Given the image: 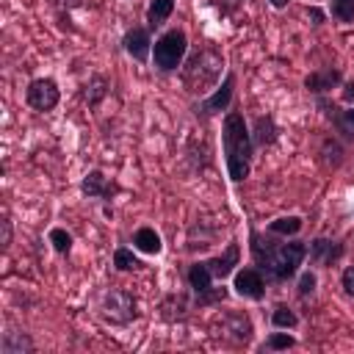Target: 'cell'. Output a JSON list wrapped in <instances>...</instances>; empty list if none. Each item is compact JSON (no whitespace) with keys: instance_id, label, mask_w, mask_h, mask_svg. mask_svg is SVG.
Returning <instances> with one entry per match:
<instances>
[{"instance_id":"17","label":"cell","mask_w":354,"mask_h":354,"mask_svg":"<svg viewBox=\"0 0 354 354\" xmlns=\"http://www.w3.org/2000/svg\"><path fill=\"white\" fill-rule=\"evenodd\" d=\"M108 88H111V80H108L105 75H91V77L86 80V86H83V102H86L88 108H97V105L108 97Z\"/></svg>"},{"instance_id":"3","label":"cell","mask_w":354,"mask_h":354,"mask_svg":"<svg viewBox=\"0 0 354 354\" xmlns=\"http://www.w3.org/2000/svg\"><path fill=\"white\" fill-rule=\"evenodd\" d=\"M221 72H224V58H221V53L213 50V47H202V50H196V53L185 61V66L180 69V80H183V86H185L191 94H199V97H202V94H207L210 88L218 86Z\"/></svg>"},{"instance_id":"23","label":"cell","mask_w":354,"mask_h":354,"mask_svg":"<svg viewBox=\"0 0 354 354\" xmlns=\"http://www.w3.org/2000/svg\"><path fill=\"white\" fill-rule=\"evenodd\" d=\"M321 155H324L326 166L337 169V166L343 163V147H340V141H337L335 136H332V138H324V144H321Z\"/></svg>"},{"instance_id":"14","label":"cell","mask_w":354,"mask_h":354,"mask_svg":"<svg viewBox=\"0 0 354 354\" xmlns=\"http://www.w3.org/2000/svg\"><path fill=\"white\" fill-rule=\"evenodd\" d=\"M238 260H241V249H238V243L232 241V243H227V249H224L221 254H216V257H210V260H205V263H207L213 279H227V277L235 271Z\"/></svg>"},{"instance_id":"5","label":"cell","mask_w":354,"mask_h":354,"mask_svg":"<svg viewBox=\"0 0 354 354\" xmlns=\"http://www.w3.org/2000/svg\"><path fill=\"white\" fill-rule=\"evenodd\" d=\"M185 50H188V39H185V30L180 28H171L166 33H160L152 44V61L160 72H174L183 58H185Z\"/></svg>"},{"instance_id":"10","label":"cell","mask_w":354,"mask_h":354,"mask_svg":"<svg viewBox=\"0 0 354 354\" xmlns=\"http://www.w3.org/2000/svg\"><path fill=\"white\" fill-rule=\"evenodd\" d=\"M307 254H310V263H313V266L332 268V266L346 254V246H343L340 241H332V238H315V241H310Z\"/></svg>"},{"instance_id":"8","label":"cell","mask_w":354,"mask_h":354,"mask_svg":"<svg viewBox=\"0 0 354 354\" xmlns=\"http://www.w3.org/2000/svg\"><path fill=\"white\" fill-rule=\"evenodd\" d=\"M232 288L241 299H249V301H260L266 296V277L257 266H249V268H238L235 277H232Z\"/></svg>"},{"instance_id":"26","label":"cell","mask_w":354,"mask_h":354,"mask_svg":"<svg viewBox=\"0 0 354 354\" xmlns=\"http://www.w3.org/2000/svg\"><path fill=\"white\" fill-rule=\"evenodd\" d=\"M290 346H296V337L288 335V332H271V335L266 337V343H263L266 351H285V348H290Z\"/></svg>"},{"instance_id":"29","label":"cell","mask_w":354,"mask_h":354,"mask_svg":"<svg viewBox=\"0 0 354 354\" xmlns=\"http://www.w3.org/2000/svg\"><path fill=\"white\" fill-rule=\"evenodd\" d=\"M340 288H343V293H346L348 299H354V266L343 268V274H340Z\"/></svg>"},{"instance_id":"25","label":"cell","mask_w":354,"mask_h":354,"mask_svg":"<svg viewBox=\"0 0 354 354\" xmlns=\"http://www.w3.org/2000/svg\"><path fill=\"white\" fill-rule=\"evenodd\" d=\"M47 238H50V243H53V249H55L58 254H69V252H72V235H69L64 227H53Z\"/></svg>"},{"instance_id":"6","label":"cell","mask_w":354,"mask_h":354,"mask_svg":"<svg viewBox=\"0 0 354 354\" xmlns=\"http://www.w3.org/2000/svg\"><path fill=\"white\" fill-rule=\"evenodd\" d=\"M185 279H188V285H191V290H194V304H196V307L218 304V301H224V296H227L224 288H213L216 279H213V274H210V268H207L205 260L191 263L188 271H185Z\"/></svg>"},{"instance_id":"15","label":"cell","mask_w":354,"mask_h":354,"mask_svg":"<svg viewBox=\"0 0 354 354\" xmlns=\"http://www.w3.org/2000/svg\"><path fill=\"white\" fill-rule=\"evenodd\" d=\"M252 147L254 149H263V147H271L277 138H279V127H277V122H274V116L271 113H266V116H257L254 122H252Z\"/></svg>"},{"instance_id":"27","label":"cell","mask_w":354,"mask_h":354,"mask_svg":"<svg viewBox=\"0 0 354 354\" xmlns=\"http://www.w3.org/2000/svg\"><path fill=\"white\" fill-rule=\"evenodd\" d=\"M329 14L337 22H354V0H332Z\"/></svg>"},{"instance_id":"31","label":"cell","mask_w":354,"mask_h":354,"mask_svg":"<svg viewBox=\"0 0 354 354\" xmlns=\"http://www.w3.org/2000/svg\"><path fill=\"white\" fill-rule=\"evenodd\" d=\"M53 3H55L61 11H72V8H80L86 0H53Z\"/></svg>"},{"instance_id":"4","label":"cell","mask_w":354,"mask_h":354,"mask_svg":"<svg viewBox=\"0 0 354 354\" xmlns=\"http://www.w3.org/2000/svg\"><path fill=\"white\" fill-rule=\"evenodd\" d=\"M97 313L102 321L116 324V326H127L130 321L138 318V301L130 290L124 288H105L100 301H97Z\"/></svg>"},{"instance_id":"32","label":"cell","mask_w":354,"mask_h":354,"mask_svg":"<svg viewBox=\"0 0 354 354\" xmlns=\"http://www.w3.org/2000/svg\"><path fill=\"white\" fill-rule=\"evenodd\" d=\"M307 17L313 19V25H321V22H324V11H321V8H315V6H313V8H307Z\"/></svg>"},{"instance_id":"9","label":"cell","mask_w":354,"mask_h":354,"mask_svg":"<svg viewBox=\"0 0 354 354\" xmlns=\"http://www.w3.org/2000/svg\"><path fill=\"white\" fill-rule=\"evenodd\" d=\"M213 329H218L221 337L232 340V343H249L252 340V321L243 313H224L221 318H216Z\"/></svg>"},{"instance_id":"28","label":"cell","mask_w":354,"mask_h":354,"mask_svg":"<svg viewBox=\"0 0 354 354\" xmlns=\"http://www.w3.org/2000/svg\"><path fill=\"white\" fill-rule=\"evenodd\" d=\"M315 285H318V277H315V271L313 268H307V271H301L299 274V296L301 299H307V296H313L315 293Z\"/></svg>"},{"instance_id":"1","label":"cell","mask_w":354,"mask_h":354,"mask_svg":"<svg viewBox=\"0 0 354 354\" xmlns=\"http://www.w3.org/2000/svg\"><path fill=\"white\" fill-rule=\"evenodd\" d=\"M249 252H252V260L254 266L263 271L266 282H288L299 266L304 263L307 257V243L301 241H274V235H263L257 230L249 232Z\"/></svg>"},{"instance_id":"7","label":"cell","mask_w":354,"mask_h":354,"mask_svg":"<svg viewBox=\"0 0 354 354\" xmlns=\"http://www.w3.org/2000/svg\"><path fill=\"white\" fill-rule=\"evenodd\" d=\"M25 100H28V105H30L33 111L47 113V111H53V108L58 105V100H61V88H58V83H55L53 77H36V80L28 83V88H25Z\"/></svg>"},{"instance_id":"13","label":"cell","mask_w":354,"mask_h":354,"mask_svg":"<svg viewBox=\"0 0 354 354\" xmlns=\"http://www.w3.org/2000/svg\"><path fill=\"white\" fill-rule=\"evenodd\" d=\"M122 47L130 58L136 61H147L152 53V39H149V28H130L122 39Z\"/></svg>"},{"instance_id":"11","label":"cell","mask_w":354,"mask_h":354,"mask_svg":"<svg viewBox=\"0 0 354 354\" xmlns=\"http://www.w3.org/2000/svg\"><path fill=\"white\" fill-rule=\"evenodd\" d=\"M232 91H235V75L230 72V75H224V83L216 86L213 94L196 108V113H202V116H216V113L227 111L230 102H232Z\"/></svg>"},{"instance_id":"22","label":"cell","mask_w":354,"mask_h":354,"mask_svg":"<svg viewBox=\"0 0 354 354\" xmlns=\"http://www.w3.org/2000/svg\"><path fill=\"white\" fill-rule=\"evenodd\" d=\"M113 266H116V271H138V268H144V263L127 246H119L113 252Z\"/></svg>"},{"instance_id":"33","label":"cell","mask_w":354,"mask_h":354,"mask_svg":"<svg viewBox=\"0 0 354 354\" xmlns=\"http://www.w3.org/2000/svg\"><path fill=\"white\" fill-rule=\"evenodd\" d=\"M343 102H354V80L343 86Z\"/></svg>"},{"instance_id":"2","label":"cell","mask_w":354,"mask_h":354,"mask_svg":"<svg viewBox=\"0 0 354 354\" xmlns=\"http://www.w3.org/2000/svg\"><path fill=\"white\" fill-rule=\"evenodd\" d=\"M221 149L227 160V174L232 183H241L252 171V133L241 111H227L221 119Z\"/></svg>"},{"instance_id":"12","label":"cell","mask_w":354,"mask_h":354,"mask_svg":"<svg viewBox=\"0 0 354 354\" xmlns=\"http://www.w3.org/2000/svg\"><path fill=\"white\" fill-rule=\"evenodd\" d=\"M340 80H343V72H340L337 66H321V69H315V72H310V75L304 77V88H307L310 94H315V97H324V94L332 91Z\"/></svg>"},{"instance_id":"30","label":"cell","mask_w":354,"mask_h":354,"mask_svg":"<svg viewBox=\"0 0 354 354\" xmlns=\"http://www.w3.org/2000/svg\"><path fill=\"white\" fill-rule=\"evenodd\" d=\"M0 230H3V238H0V243H3V249H8V246H11V221H8V216H3V221H0Z\"/></svg>"},{"instance_id":"21","label":"cell","mask_w":354,"mask_h":354,"mask_svg":"<svg viewBox=\"0 0 354 354\" xmlns=\"http://www.w3.org/2000/svg\"><path fill=\"white\" fill-rule=\"evenodd\" d=\"M301 227H304V221H301L299 216H279V218H274V221L268 224V232H271V235H282V238H288V235L301 232Z\"/></svg>"},{"instance_id":"34","label":"cell","mask_w":354,"mask_h":354,"mask_svg":"<svg viewBox=\"0 0 354 354\" xmlns=\"http://www.w3.org/2000/svg\"><path fill=\"white\" fill-rule=\"evenodd\" d=\"M243 3H246V0H221V6H224L227 11H235V8L243 6Z\"/></svg>"},{"instance_id":"18","label":"cell","mask_w":354,"mask_h":354,"mask_svg":"<svg viewBox=\"0 0 354 354\" xmlns=\"http://www.w3.org/2000/svg\"><path fill=\"white\" fill-rule=\"evenodd\" d=\"M133 249H138V252H144V254H160L163 241H160V235H158L152 227H138V230L133 232Z\"/></svg>"},{"instance_id":"20","label":"cell","mask_w":354,"mask_h":354,"mask_svg":"<svg viewBox=\"0 0 354 354\" xmlns=\"http://www.w3.org/2000/svg\"><path fill=\"white\" fill-rule=\"evenodd\" d=\"M174 11V0H149L147 6V28L149 30H158Z\"/></svg>"},{"instance_id":"35","label":"cell","mask_w":354,"mask_h":354,"mask_svg":"<svg viewBox=\"0 0 354 354\" xmlns=\"http://www.w3.org/2000/svg\"><path fill=\"white\" fill-rule=\"evenodd\" d=\"M268 3H271V6H274V8H285V6H288V3H290V0H268Z\"/></svg>"},{"instance_id":"19","label":"cell","mask_w":354,"mask_h":354,"mask_svg":"<svg viewBox=\"0 0 354 354\" xmlns=\"http://www.w3.org/2000/svg\"><path fill=\"white\" fill-rule=\"evenodd\" d=\"M0 351L3 354H30L33 351V340L25 332H3Z\"/></svg>"},{"instance_id":"16","label":"cell","mask_w":354,"mask_h":354,"mask_svg":"<svg viewBox=\"0 0 354 354\" xmlns=\"http://www.w3.org/2000/svg\"><path fill=\"white\" fill-rule=\"evenodd\" d=\"M80 191H83V196H88V199H111V194L116 191V185H111L108 177H105L100 169H91V171L80 180Z\"/></svg>"},{"instance_id":"24","label":"cell","mask_w":354,"mask_h":354,"mask_svg":"<svg viewBox=\"0 0 354 354\" xmlns=\"http://www.w3.org/2000/svg\"><path fill=\"white\" fill-rule=\"evenodd\" d=\"M271 324H274L277 329H293V326L299 324V315H296L288 304H277L274 313H271Z\"/></svg>"}]
</instances>
